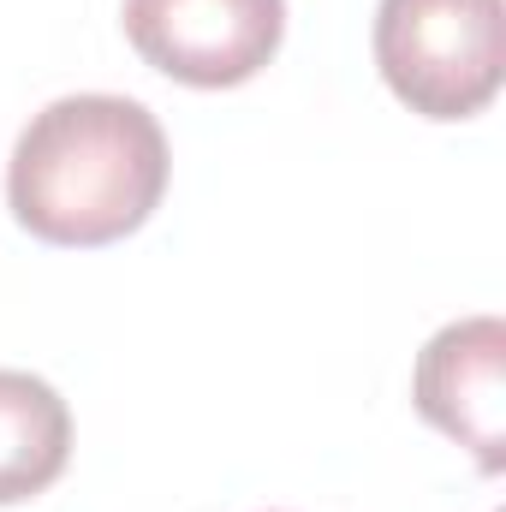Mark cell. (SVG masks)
Returning a JSON list of instances; mask_svg holds the SVG:
<instances>
[{"label":"cell","instance_id":"6da1fadb","mask_svg":"<svg viewBox=\"0 0 506 512\" xmlns=\"http://www.w3.org/2000/svg\"><path fill=\"white\" fill-rule=\"evenodd\" d=\"M167 191V137L131 96H60L18 131L6 203L24 233L96 251L137 233Z\"/></svg>","mask_w":506,"mask_h":512},{"label":"cell","instance_id":"7a4b0ae2","mask_svg":"<svg viewBox=\"0 0 506 512\" xmlns=\"http://www.w3.org/2000/svg\"><path fill=\"white\" fill-rule=\"evenodd\" d=\"M376 66L423 120H471L501 90V0H381Z\"/></svg>","mask_w":506,"mask_h":512},{"label":"cell","instance_id":"3957f363","mask_svg":"<svg viewBox=\"0 0 506 512\" xmlns=\"http://www.w3.org/2000/svg\"><path fill=\"white\" fill-rule=\"evenodd\" d=\"M126 36L173 84L233 90L274 60L286 0H126Z\"/></svg>","mask_w":506,"mask_h":512},{"label":"cell","instance_id":"277c9868","mask_svg":"<svg viewBox=\"0 0 506 512\" xmlns=\"http://www.w3.org/2000/svg\"><path fill=\"white\" fill-rule=\"evenodd\" d=\"M417 411L477 453V465L495 477L506 465V328L495 316H471L441 328L411 376Z\"/></svg>","mask_w":506,"mask_h":512},{"label":"cell","instance_id":"5b68a950","mask_svg":"<svg viewBox=\"0 0 506 512\" xmlns=\"http://www.w3.org/2000/svg\"><path fill=\"white\" fill-rule=\"evenodd\" d=\"M72 459V411L30 370H0V507L60 483Z\"/></svg>","mask_w":506,"mask_h":512}]
</instances>
